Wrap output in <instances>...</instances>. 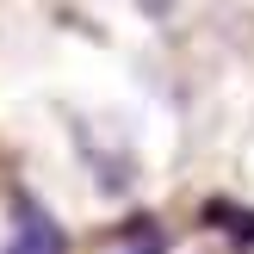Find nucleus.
<instances>
[{
    "label": "nucleus",
    "instance_id": "f257e3e1",
    "mask_svg": "<svg viewBox=\"0 0 254 254\" xmlns=\"http://www.w3.org/2000/svg\"><path fill=\"white\" fill-rule=\"evenodd\" d=\"M0 254H68V230L44 211V198L19 192L12 198V236L0 242Z\"/></svg>",
    "mask_w": 254,
    "mask_h": 254
},
{
    "label": "nucleus",
    "instance_id": "f03ea898",
    "mask_svg": "<svg viewBox=\"0 0 254 254\" xmlns=\"http://www.w3.org/2000/svg\"><path fill=\"white\" fill-rule=\"evenodd\" d=\"M205 223L223 230L236 248H254V211H242L236 198H211V205H205Z\"/></svg>",
    "mask_w": 254,
    "mask_h": 254
},
{
    "label": "nucleus",
    "instance_id": "7ed1b4c3",
    "mask_svg": "<svg viewBox=\"0 0 254 254\" xmlns=\"http://www.w3.org/2000/svg\"><path fill=\"white\" fill-rule=\"evenodd\" d=\"M118 254H168V236H161L155 217H136L130 230H124V248Z\"/></svg>",
    "mask_w": 254,
    "mask_h": 254
}]
</instances>
